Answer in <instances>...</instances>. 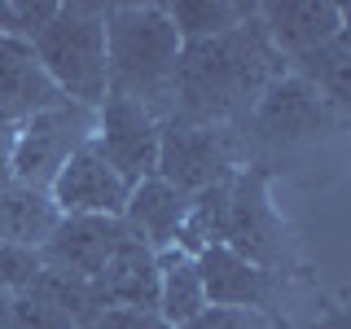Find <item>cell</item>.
Instances as JSON below:
<instances>
[{"label": "cell", "mask_w": 351, "mask_h": 329, "mask_svg": "<svg viewBox=\"0 0 351 329\" xmlns=\"http://www.w3.org/2000/svg\"><path fill=\"white\" fill-rule=\"evenodd\" d=\"M277 75H285V58L268 44L250 9V18L224 36L180 44L167 119L197 127H233L241 114H250V106Z\"/></svg>", "instance_id": "1"}, {"label": "cell", "mask_w": 351, "mask_h": 329, "mask_svg": "<svg viewBox=\"0 0 351 329\" xmlns=\"http://www.w3.org/2000/svg\"><path fill=\"white\" fill-rule=\"evenodd\" d=\"M176 62L180 36L162 5H106V97H128L167 119Z\"/></svg>", "instance_id": "2"}, {"label": "cell", "mask_w": 351, "mask_h": 329, "mask_svg": "<svg viewBox=\"0 0 351 329\" xmlns=\"http://www.w3.org/2000/svg\"><path fill=\"white\" fill-rule=\"evenodd\" d=\"M31 49L66 101L88 110L106 101V5L62 0L58 18L31 40Z\"/></svg>", "instance_id": "3"}, {"label": "cell", "mask_w": 351, "mask_h": 329, "mask_svg": "<svg viewBox=\"0 0 351 329\" xmlns=\"http://www.w3.org/2000/svg\"><path fill=\"white\" fill-rule=\"evenodd\" d=\"M93 127H97V110L75 106V101H62L53 110L31 114L9 136V175L18 184L49 193L53 175L66 167V158L93 141Z\"/></svg>", "instance_id": "4"}, {"label": "cell", "mask_w": 351, "mask_h": 329, "mask_svg": "<svg viewBox=\"0 0 351 329\" xmlns=\"http://www.w3.org/2000/svg\"><path fill=\"white\" fill-rule=\"evenodd\" d=\"M241 167L237 162V132L233 127H197L167 119L158 136V167L154 175L167 180L180 193H202L211 184H224Z\"/></svg>", "instance_id": "5"}, {"label": "cell", "mask_w": 351, "mask_h": 329, "mask_svg": "<svg viewBox=\"0 0 351 329\" xmlns=\"http://www.w3.org/2000/svg\"><path fill=\"white\" fill-rule=\"evenodd\" d=\"M158 136L162 119H154L145 106L128 101V97H106L97 106V127H93V149L123 175L128 189L149 180L158 167Z\"/></svg>", "instance_id": "6"}, {"label": "cell", "mask_w": 351, "mask_h": 329, "mask_svg": "<svg viewBox=\"0 0 351 329\" xmlns=\"http://www.w3.org/2000/svg\"><path fill=\"white\" fill-rule=\"evenodd\" d=\"M246 119L259 145L285 149V145H299V141H316L321 132L334 127L338 114L321 101V93L312 84H303L299 75L285 71L259 93V101L250 106Z\"/></svg>", "instance_id": "7"}, {"label": "cell", "mask_w": 351, "mask_h": 329, "mask_svg": "<svg viewBox=\"0 0 351 329\" xmlns=\"http://www.w3.org/2000/svg\"><path fill=\"white\" fill-rule=\"evenodd\" d=\"M233 255L268 272L281 255V219L268 202V175L259 167H241L228 175V206H224V241Z\"/></svg>", "instance_id": "8"}, {"label": "cell", "mask_w": 351, "mask_h": 329, "mask_svg": "<svg viewBox=\"0 0 351 329\" xmlns=\"http://www.w3.org/2000/svg\"><path fill=\"white\" fill-rule=\"evenodd\" d=\"M128 241L123 219H101V215H62L49 241L40 246V263L62 277L93 285L114 259V250Z\"/></svg>", "instance_id": "9"}, {"label": "cell", "mask_w": 351, "mask_h": 329, "mask_svg": "<svg viewBox=\"0 0 351 329\" xmlns=\"http://www.w3.org/2000/svg\"><path fill=\"white\" fill-rule=\"evenodd\" d=\"M128 184L101 154L93 149V141L66 158V167L53 175L49 184V202L58 206V215H101V219H119L128 206Z\"/></svg>", "instance_id": "10"}, {"label": "cell", "mask_w": 351, "mask_h": 329, "mask_svg": "<svg viewBox=\"0 0 351 329\" xmlns=\"http://www.w3.org/2000/svg\"><path fill=\"white\" fill-rule=\"evenodd\" d=\"M255 18L281 58H299L347 31V14L329 0H268V5H255Z\"/></svg>", "instance_id": "11"}, {"label": "cell", "mask_w": 351, "mask_h": 329, "mask_svg": "<svg viewBox=\"0 0 351 329\" xmlns=\"http://www.w3.org/2000/svg\"><path fill=\"white\" fill-rule=\"evenodd\" d=\"M66 97L53 88V80L44 75V66L36 62V49L27 40L0 36V123L18 127L40 110L62 106Z\"/></svg>", "instance_id": "12"}, {"label": "cell", "mask_w": 351, "mask_h": 329, "mask_svg": "<svg viewBox=\"0 0 351 329\" xmlns=\"http://www.w3.org/2000/svg\"><path fill=\"white\" fill-rule=\"evenodd\" d=\"M193 263H197V277H202L206 307H241V312H263L268 307L272 272L246 263L228 246H206Z\"/></svg>", "instance_id": "13"}, {"label": "cell", "mask_w": 351, "mask_h": 329, "mask_svg": "<svg viewBox=\"0 0 351 329\" xmlns=\"http://www.w3.org/2000/svg\"><path fill=\"white\" fill-rule=\"evenodd\" d=\"M184 211H189V193H180V189H171L167 180L149 175V180H141L136 189L128 193V206H123L119 219H123L128 237H136L145 250L162 255V250H176Z\"/></svg>", "instance_id": "14"}, {"label": "cell", "mask_w": 351, "mask_h": 329, "mask_svg": "<svg viewBox=\"0 0 351 329\" xmlns=\"http://www.w3.org/2000/svg\"><path fill=\"white\" fill-rule=\"evenodd\" d=\"M93 294L101 307H128V312H149L158 307V259L136 237H128L106 263V272L93 281Z\"/></svg>", "instance_id": "15"}, {"label": "cell", "mask_w": 351, "mask_h": 329, "mask_svg": "<svg viewBox=\"0 0 351 329\" xmlns=\"http://www.w3.org/2000/svg\"><path fill=\"white\" fill-rule=\"evenodd\" d=\"M58 206L49 202L44 189H31V184H18L14 175L0 180V241L9 246H27L40 250L49 233L58 228Z\"/></svg>", "instance_id": "16"}, {"label": "cell", "mask_w": 351, "mask_h": 329, "mask_svg": "<svg viewBox=\"0 0 351 329\" xmlns=\"http://www.w3.org/2000/svg\"><path fill=\"white\" fill-rule=\"evenodd\" d=\"M285 71L299 75L303 84H312L334 114H343L351 106V36L347 31H338L334 40L316 44L299 58H285Z\"/></svg>", "instance_id": "17"}, {"label": "cell", "mask_w": 351, "mask_h": 329, "mask_svg": "<svg viewBox=\"0 0 351 329\" xmlns=\"http://www.w3.org/2000/svg\"><path fill=\"white\" fill-rule=\"evenodd\" d=\"M158 259V316L167 329H184L189 321L206 312V294H202V277H197V263L180 250H162Z\"/></svg>", "instance_id": "18"}, {"label": "cell", "mask_w": 351, "mask_h": 329, "mask_svg": "<svg viewBox=\"0 0 351 329\" xmlns=\"http://www.w3.org/2000/svg\"><path fill=\"white\" fill-rule=\"evenodd\" d=\"M162 9H167L180 44H197V40H215L224 31L241 27L255 5H233V0H176V5H162Z\"/></svg>", "instance_id": "19"}, {"label": "cell", "mask_w": 351, "mask_h": 329, "mask_svg": "<svg viewBox=\"0 0 351 329\" xmlns=\"http://www.w3.org/2000/svg\"><path fill=\"white\" fill-rule=\"evenodd\" d=\"M40 250H27V246H9L0 241V290L5 294H22L31 281L40 277Z\"/></svg>", "instance_id": "20"}, {"label": "cell", "mask_w": 351, "mask_h": 329, "mask_svg": "<svg viewBox=\"0 0 351 329\" xmlns=\"http://www.w3.org/2000/svg\"><path fill=\"white\" fill-rule=\"evenodd\" d=\"M58 5L62 0H9L14 9V40H36L53 18H58Z\"/></svg>", "instance_id": "21"}, {"label": "cell", "mask_w": 351, "mask_h": 329, "mask_svg": "<svg viewBox=\"0 0 351 329\" xmlns=\"http://www.w3.org/2000/svg\"><path fill=\"white\" fill-rule=\"evenodd\" d=\"M184 329H263L259 312H241V307H206L197 321H189Z\"/></svg>", "instance_id": "22"}, {"label": "cell", "mask_w": 351, "mask_h": 329, "mask_svg": "<svg viewBox=\"0 0 351 329\" xmlns=\"http://www.w3.org/2000/svg\"><path fill=\"white\" fill-rule=\"evenodd\" d=\"M0 36H14V9H9V0H0Z\"/></svg>", "instance_id": "23"}, {"label": "cell", "mask_w": 351, "mask_h": 329, "mask_svg": "<svg viewBox=\"0 0 351 329\" xmlns=\"http://www.w3.org/2000/svg\"><path fill=\"white\" fill-rule=\"evenodd\" d=\"M9 299H14V294H5V290H0V329L9 325Z\"/></svg>", "instance_id": "24"}, {"label": "cell", "mask_w": 351, "mask_h": 329, "mask_svg": "<svg viewBox=\"0 0 351 329\" xmlns=\"http://www.w3.org/2000/svg\"><path fill=\"white\" fill-rule=\"evenodd\" d=\"M0 127H5V123H0Z\"/></svg>", "instance_id": "25"}]
</instances>
